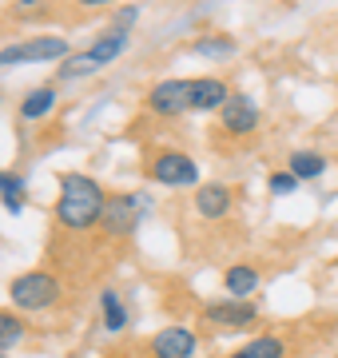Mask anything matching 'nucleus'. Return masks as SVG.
<instances>
[{
  "mask_svg": "<svg viewBox=\"0 0 338 358\" xmlns=\"http://www.w3.org/2000/svg\"><path fill=\"white\" fill-rule=\"evenodd\" d=\"M108 211V195L91 176L68 171L60 176V199H56V223L64 231H88L100 227Z\"/></svg>",
  "mask_w": 338,
  "mask_h": 358,
  "instance_id": "nucleus-1",
  "label": "nucleus"
},
{
  "mask_svg": "<svg viewBox=\"0 0 338 358\" xmlns=\"http://www.w3.org/2000/svg\"><path fill=\"white\" fill-rule=\"evenodd\" d=\"M60 279L48 275V271H24V275H16L8 282V299H13L16 310H28V315H36V310H52L60 303Z\"/></svg>",
  "mask_w": 338,
  "mask_h": 358,
  "instance_id": "nucleus-2",
  "label": "nucleus"
},
{
  "mask_svg": "<svg viewBox=\"0 0 338 358\" xmlns=\"http://www.w3.org/2000/svg\"><path fill=\"white\" fill-rule=\"evenodd\" d=\"M72 56L68 40L60 36H32V40H16V44H4L0 48V68H16V64H52V60H64Z\"/></svg>",
  "mask_w": 338,
  "mask_h": 358,
  "instance_id": "nucleus-3",
  "label": "nucleus"
},
{
  "mask_svg": "<svg viewBox=\"0 0 338 358\" xmlns=\"http://www.w3.org/2000/svg\"><path fill=\"white\" fill-rule=\"evenodd\" d=\"M147 112L163 115V120H175V115L191 112V80H159L156 88L147 92Z\"/></svg>",
  "mask_w": 338,
  "mask_h": 358,
  "instance_id": "nucleus-4",
  "label": "nucleus"
},
{
  "mask_svg": "<svg viewBox=\"0 0 338 358\" xmlns=\"http://www.w3.org/2000/svg\"><path fill=\"white\" fill-rule=\"evenodd\" d=\"M147 176L156 179L159 187H196L199 167L191 155H183V152H159L152 159V167H147Z\"/></svg>",
  "mask_w": 338,
  "mask_h": 358,
  "instance_id": "nucleus-5",
  "label": "nucleus"
},
{
  "mask_svg": "<svg viewBox=\"0 0 338 358\" xmlns=\"http://www.w3.org/2000/svg\"><path fill=\"white\" fill-rule=\"evenodd\" d=\"M147 199L143 195H116V199H108V211H104V235H112V239H119V235H131L135 231V223H140L147 211Z\"/></svg>",
  "mask_w": 338,
  "mask_h": 358,
  "instance_id": "nucleus-6",
  "label": "nucleus"
},
{
  "mask_svg": "<svg viewBox=\"0 0 338 358\" xmlns=\"http://www.w3.org/2000/svg\"><path fill=\"white\" fill-rule=\"evenodd\" d=\"M199 219H207V223H219V219L231 215L235 207V192L227 183H199L196 187V199H191Z\"/></svg>",
  "mask_w": 338,
  "mask_h": 358,
  "instance_id": "nucleus-7",
  "label": "nucleus"
},
{
  "mask_svg": "<svg viewBox=\"0 0 338 358\" xmlns=\"http://www.w3.org/2000/svg\"><path fill=\"white\" fill-rule=\"evenodd\" d=\"M219 128L227 131V136H251V131L259 128V108H255V100H247V96H231V100L219 108Z\"/></svg>",
  "mask_w": 338,
  "mask_h": 358,
  "instance_id": "nucleus-8",
  "label": "nucleus"
},
{
  "mask_svg": "<svg viewBox=\"0 0 338 358\" xmlns=\"http://www.w3.org/2000/svg\"><path fill=\"white\" fill-rule=\"evenodd\" d=\"M203 319L211 327H251V322L259 319V307L251 299H219V303L203 307Z\"/></svg>",
  "mask_w": 338,
  "mask_h": 358,
  "instance_id": "nucleus-9",
  "label": "nucleus"
},
{
  "mask_svg": "<svg viewBox=\"0 0 338 358\" xmlns=\"http://www.w3.org/2000/svg\"><path fill=\"white\" fill-rule=\"evenodd\" d=\"M196 331L191 327H163L152 338V358H196Z\"/></svg>",
  "mask_w": 338,
  "mask_h": 358,
  "instance_id": "nucleus-10",
  "label": "nucleus"
},
{
  "mask_svg": "<svg viewBox=\"0 0 338 358\" xmlns=\"http://www.w3.org/2000/svg\"><path fill=\"white\" fill-rule=\"evenodd\" d=\"M231 100V92L219 76H199L191 80V112H219Z\"/></svg>",
  "mask_w": 338,
  "mask_h": 358,
  "instance_id": "nucleus-11",
  "label": "nucleus"
},
{
  "mask_svg": "<svg viewBox=\"0 0 338 358\" xmlns=\"http://www.w3.org/2000/svg\"><path fill=\"white\" fill-rule=\"evenodd\" d=\"M128 52V28H108V32H100V36L88 44V56L96 60V64L104 68V64H112V60H119Z\"/></svg>",
  "mask_w": 338,
  "mask_h": 358,
  "instance_id": "nucleus-12",
  "label": "nucleus"
},
{
  "mask_svg": "<svg viewBox=\"0 0 338 358\" xmlns=\"http://www.w3.org/2000/svg\"><path fill=\"white\" fill-rule=\"evenodd\" d=\"M223 287H227L231 299H251V294L259 291V271L251 267V263H235L223 275Z\"/></svg>",
  "mask_w": 338,
  "mask_h": 358,
  "instance_id": "nucleus-13",
  "label": "nucleus"
},
{
  "mask_svg": "<svg viewBox=\"0 0 338 358\" xmlns=\"http://www.w3.org/2000/svg\"><path fill=\"white\" fill-rule=\"evenodd\" d=\"M283 355H286V343L279 334H255V338H247V343L227 358H283Z\"/></svg>",
  "mask_w": 338,
  "mask_h": 358,
  "instance_id": "nucleus-14",
  "label": "nucleus"
},
{
  "mask_svg": "<svg viewBox=\"0 0 338 358\" xmlns=\"http://www.w3.org/2000/svg\"><path fill=\"white\" fill-rule=\"evenodd\" d=\"M52 108H56V88H52V84L32 88L24 100H20V120H44Z\"/></svg>",
  "mask_w": 338,
  "mask_h": 358,
  "instance_id": "nucleus-15",
  "label": "nucleus"
},
{
  "mask_svg": "<svg viewBox=\"0 0 338 358\" xmlns=\"http://www.w3.org/2000/svg\"><path fill=\"white\" fill-rule=\"evenodd\" d=\"M100 307H104V331L108 334H119L128 327V307H124L119 291H104L100 294Z\"/></svg>",
  "mask_w": 338,
  "mask_h": 358,
  "instance_id": "nucleus-16",
  "label": "nucleus"
},
{
  "mask_svg": "<svg viewBox=\"0 0 338 358\" xmlns=\"http://www.w3.org/2000/svg\"><path fill=\"white\" fill-rule=\"evenodd\" d=\"M96 68H100V64L91 60L88 52H80V56H64V60H60V68H56V80H60V84H72V80H88Z\"/></svg>",
  "mask_w": 338,
  "mask_h": 358,
  "instance_id": "nucleus-17",
  "label": "nucleus"
},
{
  "mask_svg": "<svg viewBox=\"0 0 338 358\" xmlns=\"http://www.w3.org/2000/svg\"><path fill=\"white\" fill-rule=\"evenodd\" d=\"M28 338V327L20 315H13V310H0V355L4 350H13V346H20Z\"/></svg>",
  "mask_w": 338,
  "mask_h": 358,
  "instance_id": "nucleus-18",
  "label": "nucleus"
},
{
  "mask_svg": "<svg viewBox=\"0 0 338 358\" xmlns=\"http://www.w3.org/2000/svg\"><path fill=\"white\" fill-rule=\"evenodd\" d=\"M286 171H295L299 179H318L326 171V159L318 152H291V164Z\"/></svg>",
  "mask_w": 338,
  "mask_h": 358,
  "instance_id": "nucleus-19",
  "label": "nucleus"
},
{
  "mask_svg": "<svg viewBox=\"0 0 338 358\" xmlns=\"http://www.w3.org/2000/svg\"><path fill=\"white\" fill-rule=\"evenodd\" d=\"M196 56H207V60H231L235 56V40L231 36H199L191 44Z\"/></svg>",
  "mask_w": 338,
  "mask_h": 358,
  "instance_id": "nucleus-20",
  "label": "nucleus"
},
{
  "mask_svg": "<svg viewBox=\"0 0 338 358\" xmlns=\"http://www.w3.org/2000/svg\"><path fill=\"white\" fill-rule=\"evenodd\" d=\"M0 199H4V207L13 215H20V207H24V179L16 171H0Z\"/></svg>",
  "mask_w": 338,
  "mask_h": 358,
  "instance_id": "nucleus-21",
  "label": "nucleus"
},
{
  "mask_svg": "<svg viewBox=\"0 0 338 358\" xmlns=\"http://www.w3.org/2000/svg\"><path fill=\"white\" fill-rule=\"evenodd\" d=\"M299 183L302 179L295 176V171H271V183H267V187H271V195H291Z\"/></svg>",
  "mask_w": 338,
  "mask_h": 358,
  "instance_id": "nucleus-22",
  "label": "nucleus"
},
{
  "mask_svg": "<svg viewBox=\"0 0 338 358\" xmlns=\"http://www.w3.org/2000/svg\"><path fill=\"white\" fill-rule=\"evenodd\" d=\"M135 20H140V8H124V13L116 16V28H131Z\"/></svg>",
  "mask_w": 338,
  "mask_h": 358,
  "instance_id": "nucleus-23",
  "label": "nucleus"
},
{
  "mask_svg": "<svg viewBox=\"0 0 338 358\" xmlns=\"http://www.w3.org/2000/svg\"><path fill=\"white\" fill-rule=\"evenodd\" d=\"M80 8H104V4H116V0H76Z\"/></svg>",
  "mask_w": 338,
  "mask_h": 358,
  "instance_id": "nucleus-24",
  "label": "nucleus"
},
{
  "mask_svg": "<svg viewBox=\"0 0 338 358\" xmlns=\"http://www.w3.org/2000/svg\"><path fill=\"white\" fill-rule=\"evenodd\" d=\"M40 0H16V8H20V13H28V8H36Z\"/></svg>",
  "mask_w": 338,
  "mask_h": 358,
  "instance_id": "nucleus-25",
  "label": "nucleus"
},
{
  "mask_svg": "<svg viewBox=\"0 0 338 358\" xmlns=\"http://www.w3.org/2000/svg\"><path fill=\"white\" fill-rule=\"evenodd\" d=\"M335 267H338V263H335Z\"/></svg>",
  "mask_w": 338,
  "mask_h": 358,
  "instance_id": "nucleus-26",
  "label": "nucleus"
},
{
  "mask_svg": "<svg viewBox=\"0 0 338 358\" xmlns=\"http://www.w3.org/2000/svg\"><path fill=\"white\" fill-rule=\"evenodd\" d=\"M0 358H4V355H0Z\"/></svg>",
  "mask_w": 338,
  "mask_h": 358,
  "instance_id": "nucleus-27",
  "label": "nucleus"
}]
</instances>
